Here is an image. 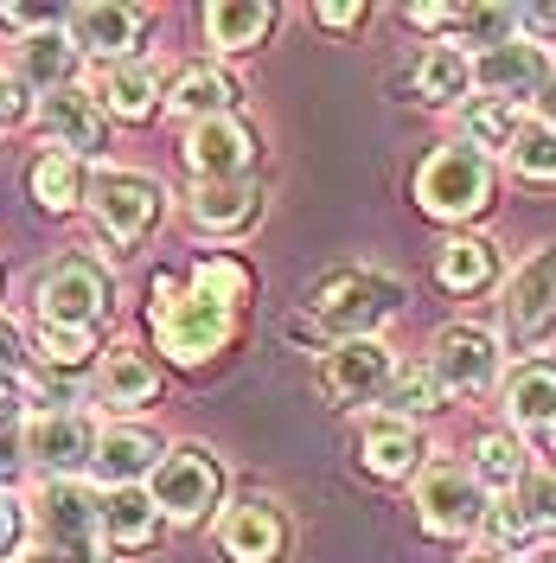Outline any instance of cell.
<instances>
[{
    "mask_svg": "<svg viewBox=\"0 0 556 563\" xmlns=\"http://www.w3.org/2000/svg\"><path fill=\"white\" fill-rule=\"evenodd\" d=\"M556 333V244H544L505 288V346L531 352Z\"/></svg>",
    "mask_w": 556,
    "mask_h": 563,
    "instance_id": "277c9868",
    "label": "cell"
},
{
    "mask_svg": "<svg viewBox=\"0 0 556 563\" xmlns=\"http://www.w3.org/2000/svg\"><path fill=\"white\" fill-rule=\"evenodd\" d=\"M20 70H26V84L33 90H70V70H77V45L65 33H33L26 38V52H20Z\"/></svg>",
    "mask_w": 556,
    "mask_h": 563,
    "instance_id": "cb8c5ba5",
    "label": "cell"
},
{
    "mask_svg": "<svg viewBox=\"0 0 556 563\" xmlns=\"http://www.w3.org/2000/svg\"><path fill=\"white\" fill-rule=\"evenodd\" d=\"M160 390V378H154V365L141 358V352H109L103 358V404H115V410H135V404H147Z\"/></svg>",
    "mask_w": 556,
    "mask_h": 563,
    "instance_id": "83f0119b",
    "label": "cell"
},
{
    "mask_svg": "<svg viewBox=\"0 0 556 563\" xmlns=\"http://www.w3.org/2000/svg\"><path fill=\"white\" fill-rule=\"evenodd\" d=\"M38 519H45V544H58V551H97V499L77 481H52L45 499H38Z\"/></svg>",
    "mask_w": 556,
    "mask_h": 563,
    "instance_id": "2e32d148",
    "label": "cell"
},
{
    "mask_svg": "<svg viewBox=\"0 0 556 563\" xmlns=\"http://www.w3.org/2000/svg\"><path fill=\"white\" fill-rule=\"evenodd\" d=\"M390 378H397V365H390V352L378 340H340L320 365V385L340 404H371V397H383Z\"/></svg>",
    "mask_w": 556,
    "mask_h": 563,
    "instance_id": "9c48e42d",
    "label": "cell"
},
{
    "mask_svg": "<svg viewBox=\"0 0 556 563\" xmlns=\"http://www.w3.org/2000/svg\"><path fill=\"white\" fill-rule=\"evenodd\" d=\"M544 115H551V129H556V77L544 84Z\"/></svg>",
    "mask_w": 556,
    "mask_h": 563,
    "instance_id": "7dc6e473",
    "label": "cell"
},
{
    "mask_svg": "<svg viewBox=\"0 0 556 563\" xmlns=\"http://www.w3.org/2000/svg\"><path fill=\"white\" fill-rule=\"evenodd\" d=\"M524 519L537 531H556V474H524V493H519Z\"/></svg>",
    "mask_w": 556,
    "mask_h": 563,
    "instance_id": "ab89813d",
    "label": "cell"
},
{
    "mask_svg": "<svg viewBox=\"0 0 556 563\" xmlns=\"http://www.w3.org/2000/svg\"><path fill=\"white\" fill-rule=\"evenodd\" d=\"M20 115H26V90H20V77L0 70V122H20Z\"/></svg>",
    "mask_w": 556,
    "mask_h": 563,
    "instance_id": "60d3db41",
    "label": "cell"
},
{
    "mask_svg": "<svg viewBox=\"0 0 556 563\" xmlns=\"http://www.w3.org/2000/svg\"><path fill=\"white\" fill-rule=\"evenodd\" d=\"M429 378L442 390H487L499 378V340L480 333V327H448L435 340V358H429Z\"/></svg>",
    "mask_w": 556,
    "mask_h": 563,
    "instance_id": "ba28073f",
    "label": "cell"
},
{
    "mask_svg": "<svg viewBox=\"0 0 556 563\" xmlns=\"http://www.w3.org/2000/svg\"><path fill=\"white\" fill-rule=\"evenodd\" d=\"M281 512L269 499H244V506H231L224 512V526H218V544H224V558L231 563H276L281 558Z\"/></svg>",
    "mask_w": 556,
    "mask_h": 563,
    "instance_id": "5bb4252c",
    "label": "cell"
},
{
    "mask_svg": "<svg viewBox=\"0 0 556 563\" xmlns=\"http://www.w3.org/2000/svg\"><path fill=\"white\" fill-rule=\"evenodd\" d=\"M416 199H422V211H435V218H474V211L492 199L487 154H474V147H460V141H454V147H435L416 174Z\"/></svg>",
    "mask_w": 556,
    "mask_h": 563,
    "instance_id": "7a4b0ae2",
    "label": "cell"
},
{
    "mask_svg": "<svg viewBox=\"0 0 556 563\" xmlns=\"http://www.w3.org/2000/svg\"><path fill=\"white\" fill-rule=\"evenodd\" d=\"M474 481H480V487H512V481H524L519 442H505V435H480V449H474Z\"/></svg>",
    "mask_w": 556,
    "mask_h": 563,
    "instance_id": "4dcf8cb0",
    "label": "cell"
},
{
    "mask_svg": "<svg viewBox=\"0 0 556 563\" xmlns=\"http://www.w3.org/2000/svg\"><path fill=\"white\" fill-rule=\"evenodd\" d=\"M383 404H390V417H429V410L442 404V385H435L429 372H397V378L383 385Z\"/></svg>",
    "mask_w": 556,
    "mask_h": 563,
    "instance_id": "836d02e7",
    "label": "cell"
},
{
    "mask_svg": "<svg viewBox=\"0 0 556 563\" xmlns=\"http://www.w3.org/2000/svg\"><path fill=\"white\" fill-rule=\"evenodd\" d=\"M103 301H109V282H103V269L84 263V256L58 263V269L45 276V288H38L45 327H84V333H90V320L103 314Z\"/></svg>",
    "mask_w": 556,
    "mask_h": 563,
    "instance_id": "52a82bcc",
    "label": "cell"
},
{
    "mask_svg": "<svg viewBox=\"0 0 556 563\" xmlns=\"http://www.w3.org/2000/svg\"><path fill=\"white\" fill-rule=\"evenodd\" d=\"M154 295H160V346L174 352L179 365H199V358H211V352L231 340V308L211 301L205 288H186L179 295L174 276H160Z\"/></svg>",
    "mask_w": 556,
    "mask_h": 563,
    "instance_id": "6da1fadb",
    "label": "cell"
},
{
    "mask_svg": "<svg viewBox=\"0 0 556 563\" xmlns=\"http://www.w3.org/2000/svg\"><path fill=\"white\" fill-rule=\"evenodd\" d=\"M512 20H519L512 7H460V13H454V26L474 38V45H487V52L512 38Z\"/></svg>",
    "mask_w": 556,
    "mask_h": 563,
    "instance_id": "8d00e7d4",
    "label": "cell"
},
{
    "mask_svg": "<svg viewBox=\"0 0 556 563\" xmlns=\"http://www.w3.org/2000/svg\"><path fill=\"white\" fill-rule=\"evenodd\" d=\"M492 269H499V256H492V244H480V238H454V244H442V256H435V276H442V288H454V295L487 288Z\"/></svg>",
    "mask_w": 556,
    "mask_h": 563,
    "instance_id": "484cf974",
    "label": "cell"
},
{
    "mask_svg": "<svg viewBox=\"0 0 556 563\" xmlns=\"http://www.w3.org/2000/svg\"><path fill=\"white\" fill-rule=\"evenodd\" d=\"M147 499H154V512H167V519H205L211 506H218V461L205 449H174V455L154 461V474H147Z\"/></svg>",
    "mask_w": 556,
    "mask_h": 563,
    "instance_id": "5b68a950",
    "label": "cell"
},
{
    "mask_svg": "<svg viewBox=\"0 0 556 563\" xmlns=\"http://www.w3.org/2000/svg\"><path fill=\"white\" fill-rule=\"evenodd\" d=\"M154 103H160V90H154V70L147 65H109L103 77H97V109L122 115V122L154 115Z\"/></svg>",
    "mask_w": 556,
    "mask_h": 563,
    "instance_id": "7402d4cb",
    "label": "cell"
},
{
    "mask_svg": "<svg viewBox=\"0 0 556 563\" xmlns=\"http://www.w3.org/2000/svg\"><path fill=\"white\" fill-rule=\"evenodd\" d=\"M20 365H26V346H20V327L13 320H0V417L26 397V378H20Z\"/></svg>",
    "mask_w": 556,
    "mask_h": 563,
    "instance_id": "74e56055",
    "label": "cell"
},
{
    "mask_svg": "<svg viewBox=\"0 0 556 563\" xmlns=\"http://www.w3.org/2000/svg\"><path fill=\"white\" fill-rule=\"evenodd\" d=\"M416 455H422V442H416L410 422H371V429H365V467H371L378 481H403V474L416 467Z\"/></svg>",
    "mask_w": 556,
    "mask_h": 563,
    "instance_id": "d4e9b609",
    "label": "cell"
},
{
    "mask_svg": "<svg viewBox=\"0 0 556 563\" xmlns=\"http://www.w3.org/2000/svg\"><path fill=\"white\" fill-rule=\"evenodd\" d=\"M20 481V442H13V429L0 422V487H13Z\"/></svg>",
    "mask_w": 556,
    "mask_h": 563,
    "instance_id": "b9f144b4",
    "label": "cell"
},
{
    "mask_svg": "<svg viewBox=\"0 0 556 563\" xmlns=\"http://www.w3.org/2000/svg\"><path fill=\"white\" fill-rule=\"evenodd\" d=\"M38 129L58 141V154H97L103 147V109L97 97H84V90H52V97H38Z\"/></svg>",
    "mask_w": 556,
    "mask_h": 563,
    "instance_id": "9a60e30c",
    "label": "cell"
},
{
    "mask_svg": "<svg viewBox=\"0 0 556 563\" xmlns=\"http://www.w3.org/2000/svg\"><path fill=\"white\" fill-rule=\"evenodd\" d=\"M167 103H174L179 115H192V122H218V115H231V103H237V84H231L224 70H211V65H192V70L174 77Z\"/></svg>",
    "mask_w": 556,
    "mask_h": 563,
    "instance_id": "ffe728a7",
    "label": "cell"
},
{
    "mask_svg": "<svg viewBox=\"0 0 556 563\" xmlns=\"http://www.w3.org/2000/svg\"><path fill=\"white\" fill-rule=\"evenodd\" d=\"M192 288H205L211 301H244V288H249V276L237 269V263H224V256H211V263H199V276H192Z\"/></svg>",
    "mask_w": 556,
    "mask_h": 563,
    "instance_id": "f35d334b",
    "label": "cell"
},
{
    "mask_svg": "<svg viewBox=\"0 0 556 563\" xmlns=\"http://www.w3.org/2000/svg\"><path fill=\"white\" fill-rule=\"evenodd\" d=\"M480 526H487L492 551H505V558H512L519 544H531V538H537V526L524 519V506H519V499H499V506H487V519H480Z\"/></svg>",
    "mask_w": 556,
    "mask_h": 563,
    "instance_id": "d590c367",
    "label": "cell"
},
{
    "mask_svg": "<svg viewBox=\"0 0 556 563\" xmlns=\"http://www.w3.org/2000/svg\"><path fill=\"white\" fill-rule=\"evenodd\" d=\"M38 352H45V365H58V378H70L90 358V333L84 327H45L38 320Z\"/></svg>",
    "mask_w": 556,
    "mask_h": 563,
    "instance_id": "e575fe53",
    "label": "cell"
},
{
    "mask_svg": "<svg viewBox=\"0 0 556 563\" xmlns=\"http://www.w3.org/2000/svg\"><path fill=\"white\" fill-rule=\"evenodd\" d=\"M505 154H512V167H519L524 179H556V129L551 122L519 129V141H512Z\"/></svg>",
    "mask_w": 556,
    "mask_h": 563,
    "instance_id": "d6a6232c",
    "label": "cell"
},
{
    "mask_svg": "<svg viewBox=\"0 0 556 563\" xmlns=\"http://www.w3.org/2000/svg\"><path fill=\"white\" fill-rule=\"evenodd\" d=\"M505 410H512V422L537 429V435H551L556 429V365H524V372H512V385H505Z\"/></svg>",
    "mask_w": 556,
    "mask_h": 563,
    "instance_id": "44dd1931",
    "label": "cell"
},
{
    "mask_svg": "<svg viewBox=\"0 0 556 563\" xmlns=\"http://www.w3.org/2000/svg\"><path fill=\"white\" fill-rule=\"evenodd\" d=\"M97 224H103L115 244H135L141 231L160 218V186L147 174H97Z\"/></svg>",
    "mask_w": 556,
    "mask_h": 563,
    "instance_id": "30bf717a",
    "label": "cell"
},
{
    "mask_svg": "<svg viewBox=\"0 0 556 563\" xmlns=\"http://www.w3.org/2000/svg\"><path fill=\"white\" fill-rule=\"evenodd\" d=\"M397 301H403V288H397L390 276L352 269V276L320 282L313 314H320V327H326V333H340V340H371V327L397 314Z\"/></svg>",
    "mask_w": 556,
    "mask_h": 563,
    "instance_id": "3957f363",
    "label": "cell"
},
{
    "mask_svg": "<svg viewBox=\"0 0 556 563\" xmlns=\"http://www.w3.org/2000/svg\"><path fill=\"white\" fill-rule=\"evenodd\" d=\"M38 467H52V474H84L90 455H97V429L84 410H58V417H33L26 422V442H20Z\"/></svg>",
    "mask_w": 556,
    "mask_h": 563,
    "instance_id": "8fae6325",
    "label": "cell"
},
{
    "mask_svg": "<svg viewBox=\"0 0 556 563\" xmlns=\"http://www.w3.org/2000/svg\"><path fill=\"white\" fill-rule=\"evenodd\" d=\"M26 563H97V551H58V544H45V551H33Z\"/></svg>",
    "mask_w": 556,
    "mask_h": 563,
    "instance_id": "f6af8a7d",
    "label": "cell"
},
{
    "mask_svg": "<svg viewBox=\"0 0 556 563\" xmlns=\"http://www.w3.org/2000/svg\"><path fill=\"white\" fill-rule=\"evenodd\" d=\"M269 20H276V7H263V0H218V7H205V33L224 52L256 45V38L269 33Z\"/></svg>",
    "mask_w": 556,
    "mask_h": 563,
    "instance_id": "603a6c76",
    "label": "cell"
},
{
    "mask_svg": "<svg viewBox=\"0 0 556 563\" xmlns=\"http://www.w3.org/2000/svg\"><path fill=\"white\" fill-rule=\"evenodd\" d=\"M249 211H256V186L249 179H224V186H199L192 192V218L205 231H237V224H249Z\"/></svg>",
    "mask_w": 556,
    "mask_h": 563,
    "instance_id": "4316f807",
    "label": "cell"
},
{
    "mask_svg": "<svg viewBox=\"0 0 556 563\" xmlns=\"http://www.w3.org/2000/svg\"><path fill=\"white\" fill-rule=\"evenodd\" d=\"M77 192H84V161H70V154H45V161H33V199L45 211H70L77 206Z\"/></svg>",
    "mask_w": 556,
    "mask_h": 563,
    "instance_id": "f1b7e54d",
    "label": "cell"
},
{
    "mask_svg": "<svg viewBox=\"0 0 556 563\" xmlns=\"http://www.w3.org/2000/svg\"><path fill=\"white\" fill-rule=\"evenodd\" d=\"M416 506H422V526L442 531V538H460L487 519V487L460 467H429L416 487Z\"/></svg>",
    "mask_w": 556,
    "mask_h": 563,
    "instance_id": "8992f818",
    "label": "cell"
},
{
    "mask_svg": "<svg viewBox=\"0 0 556 563\" xmlns=\"http://www.w3.org/2000/svg\"><path fill=\"white\" fill-rule=\"evenodd\" d=\"M416 26H454V7H410Z\"/></svg>",
    "mask_w": 556,
    "mask_h": 563,
    "instance_id": "bcb514c9",
    "label": "cell"
},
{
    "mask_svg": "<svg viewBox=\"0 0 556 563\" xmlns=\"http://www.w3.org/2000/svg\"><path fill=\"white\" fill-rule=\"evenodd\" d=\"M13 544H20V506H13V499L0 493V558H7Z\"/></svg>",
    "mask_w": 556,
    "mask_h": 563,
    "instance_id": "7bdbcfd3",
    "label": "cell"
},
{
    "mask_svg": "<svg viewBox=\"0 0 556 563\" xmlns=\"http://www.w3.org/2000/svg\"><path fill=\"white\" fill-rule=\"evenodd\" d=\"M154 526H160V512H154V499L141 487H115L109 499H97V531H103L109 544H122V551L147 544Z\"/></svg>",
    "mask_w": 556,
    "mask_h": 563,
    "instance_id": "d6986e66",
    "label": "cell"
},
{
    "mask_svg": "<svg viewBox=\"0 0 556 563\" xmlns=\"http://www.w3.org/2000/svg\"><path fill=\"white\" fill-rule=\"evenodd\" d=\"M154 461H160V442L147 429H109V435H97L90 467L103 474L109 487H135L141 474H154Z\"/></svg>",
    "mask_w": 556,
    "mask_h": 563,
    "instance_id": "ac0fdd59",
    "label": "cell"
},
{
    "mask_svg": "<svg viewBox=\"0 0 556 563\" xmlns=\"http://www.w3.org/2000/svg\"><path fill=\"white\" fill-rule=\"evenodd\" d=\"M358 20H365V7H333V0H326V7H320V26H333V33H346V26H358Z\"/></svg>",
    "mask_w": 556,
    "mask_h": 563,
    "instance_id": "ee69618b",
    "label": "cell"
},
{
    "mask_svg": "<svg viewBox=\"0 0 556 563\" xmlns=\"http://www.w3.org/2000/svg\"><path fill=\"white\" fill-rule=\"evenodd\" d=\"M474 563H519V558H505V551H480Z\"/></svg>",
    "mask_w": 556,
    "mask_h": 563,
    "instance_id": "c3c4849f",
    "label": "cell"
},
{
    "mask_svg": "<svg viewBox=\"0 0 556 563\" xmlns=\"http://www.w3.org/2000/svg\"><path fill=\"white\" fill-rule=\"evenodd\" d=\"M256 161V141L237 115H218V122H199L192 141H186V167L205 179V186H224V179H244V167Z\"/></svg>",
    "mask_w": 556,
    "mask_h": 563,
    "instance_id": "7c38bea8",
    "label": "cell"
},
{
    "mask_svg": "<svg viewBox=\"0 0 556 563\" xmlns=\"http://www.w3.org/2000/svg\"><path fill=\"white\" fill-rule=\"evenodd\" d=\"M467 84H474V65H467L454 45H435V52L416 65V90L429 97V103H454Z\"/></svg>",
    "mask_w": 556,
    "mask_h": 563,
    "instance_id": "f546056e",
    "label": "cell"
},
{
    "mask_svg": "<svg viewBox=\"0 0 556 563\" xmlns=\"http://www.w3.org/2000/svg\"><path fill=\"white\" fill-rule=\"evenodd\" d=\"M474 84H487L492 103H512V97H537V90L551 84V65H544V52H537L531 38H505V45L480 52Z\"/></svg>",
    "mask_w": 556,
    "mask_h": 563,
    "instance_id": "4fadbf2b",
    "label": "cell"
},
{
    "mask_svg": "<svg viewBox=\"0 0 556 563\" xmlns=\"http://www.w3.org/2000/svg\"><path fill=\"white\" fill-rule=\"evenodd\" d=\"M70 45H84V52H97V58H115V52H129L141 38V13L135 7H115V0H90V7H77L70 13Z\"/></svg>",
    "mask_w": 556,
    "mask_h": 563,
    "instance_id": "e0dca14e",
    "label": "cell"
},
{
    "mask_svg": "<svg viewBox=\"0 0 556 563\" xmlns=\"http://www.w3.org/2000/svg\"><path fill=\"white\" fill-rule=\"evenodd\" d=\"M467 147L480 154V147H512L519 141V115H512V103H474L467 109Z\"/></svg>",
    "mask_w": 556,
    "mask_h": 563,
    "instance_id": "1f68e13d",
    "label": "cell"
}]
</instances>
